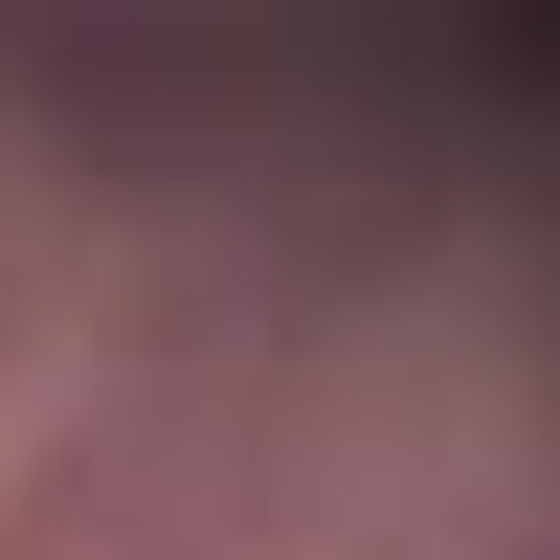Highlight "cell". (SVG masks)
Listing matches in <instances>:
<instances>
[{"label":"cell","instance_id":"1","mask_svg":"<svg viewBox=\"0 0 560 560\" xmlns=\"http://www.w3.org/2000/svg\"><path fill=\"white\" fill-rule=\"evenodd\" d=\"M0 560H158V448L135 427H45L0 471Z\"/></svg>","mask_w":560,"mask_h":560},{"label":"cell","instance_id":"2","mask_svg":"<svg viewBox=\"0 0 560 560\" xmlns=\"http://www.w3.org/2000/svg\"><path fill=\"white\" fill-rule=\"evenodd\" d=\"M23 337H45V269H23V247H0V382H23Z\"/></svg>","mask_w":560,"mask_h":560}]
</instances>
